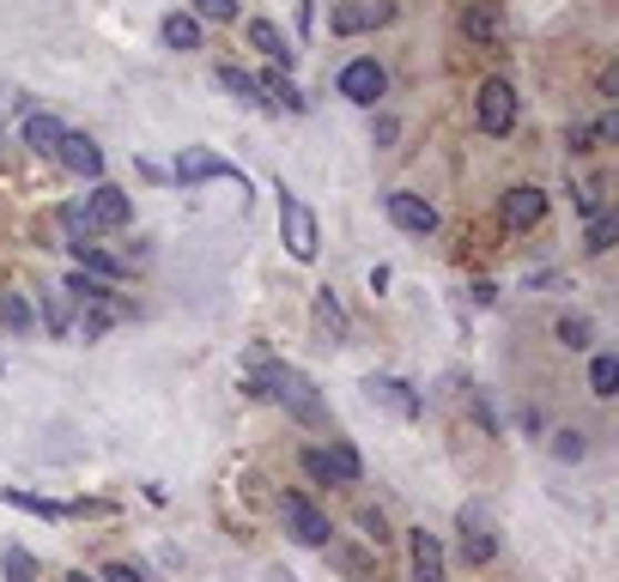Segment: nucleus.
<instances>
[{"label": "nucleus", "mask_w": 619, "mask_h": 582, "mask_svg": "<svg viewBox=\"0 0 619 582\" xmlns=\"http://www.w3.org/2000/svg\"><path fill=\"white\" fill-rule=\"evenodd\" d=\"M613 237H619V218H613V213L589 218V255H608V249H613Z\"/></svg>", "instance_id": "34"}, {"label": "nucleus", "mask_w": 619, "mask_h": 582, "mask_svg": "<svg viewBox=\"0 0 619 582\" xmlns=\"http://www.w3.org/2000/svg\"><path fill=\"white\" fill-rule=\"evenodd\" d=\"M250 395H267V400H280V407L292 412L298 425H328V400L316 395V382L304 377V370H292V365H274L267 358V346H255L250 353Z\"/></svg>", "instance_id": "1"}, {"label": "nucleus", "mask_w": 619, "mask_h": 582, "mask_svg": "<svg viewBox=\"0 0 619 582\" xmlns=\"http://www.w3.org/2000/svg\"><path fill=\"white\" fill-rule=\"evenodd\" d=\"M61 292H73V304H115V286H110V279L80 274V267L68 274V286H61Z\"/></svg>", "instance_id": "27"}, {"label": "nucleus", "mask_w": 619, "mask_h": 582, "mask_svg": "<svg viewBox=\"0 0 619 582\" xmlns=\"http://www.w3.org/2000/svg\"><path fill=\"white\" fill-rule=\"evenodd\" d=\"M262 98H267V110H286V115H304L310 110V98L286 80V73H267V80H262Z\"/></svg>", "instance_id": "23"}, {"label": "nucleus", "mask_w": 619, "mask_h": 582, "mask_svg": "<svg viewBox=\"0 0 619 582\" xmlns=\"http://www.w3.org/2000/svg\"><path fill=\"white\" fill-rule=\"evenodd\" d=\"M552 340H559L565 353H589V346H596V321L577 316V309H565V316L552 321Z\"/></svg>", "instance_id": "22"}, {"label": "nucleus", "mask_w": 619, "mask_h": 582, "mask_svg": "<svg viewBox=\"0 0 619 582\" xmlns=\"http://www.w3.org/2000/svg\"><path fill=\"white\" fill-rule=\"evenodd\" d=\"M474 122H480V134L505 140L516 127V85L510 80H480V92H474Z\"/></svg>", "instance_id": "6"}, {"label": "nucleus", "mask_w": 619, "mask_h": 582, "mask_svg": "<svg viewBox=\"0 0 619 582\" xmlns=\"http://www.w3.org/2000/svg\"><path fill=\"white\" fill-rule=\"evenodd\" d=\"M407 559H413V582H444V547L432 528H407Z\"/></svg>", "instance_id": "14"}, {"label": "nucleus", "mask_w": 619, "mask_h": 582, "mask_svg": "<svg viewBox=\"0 0 619 582\" xmlns=\"http://www.w3.org/2000/svg\"><path fill=\"white\" fill-rule=\"evenodd\" d=\"M456 528H461V564H493V552H498L493 515H486L480 503H468V510L456 515Z\"/></svg>", "instance_id": "10"}, {"label": "nucleus", "mask_w": 619, "mask_h": 582, "mask_svg": "<svg viewBox=\"0 0 619 582\" xmlns=\"http://www.w3.org/2000/svg\"><path fill=\"white\" fill-rule=\"evenodd\" d=\"M61 582H98V576H85V571H68V576H61Z\"/></svg>", "instance_id": "43"}, {"label": "nucleus", "mask_w": 619, "mask_h": 582, "mask_svg": "<svg viewBox=\"0 0 619 582\" xmlns=\"http://www.w3.org/2000/svg\"><path fill=\"white\" fill-rule=\"evenodd\" d=\"M589 395H596V400L619 395V358L613 353H596V365H589Z\"/></svg>", "instance_id": "28"}, {"label": "nucleus", "mask_w": 619, "mask_h": 582, "mask_svg": "<svg viewBox=\"0 0 619 582\" xmlns=\"http://www.w3.org/2000/svg\"><path fill=\"white\" fill-rule=\"evenodd\" d=\"M55 159L68 164L73 176H85V183H103V146H98L92 134H61Z\"/></svg>", "instance_id": "13"}, {"label": "nucleus", "mask_w": 619, "mask_h": 582, "mask_svg": "<svg viewBox=\"0 0 619 582\" xmlns=\"http://www.w3.org/2000/svg\"><path fill=\"white\" fill-rule=\"evenodd\" d=\"M24 297H31V309L43 316V328L55 334V340H68V334H73V309H68V297H61V286H37Z\"/></svg>", "instance_id": "17"}, {"label": "nucleus", "mask_w": 619, "mask_h": 582, "mask_svg": "<svg viewBox=\"0 0 619 582\" xmlns=\"http://www.w3.org/2000/svg\"><path fill=\"white\" fill-rule=\"evenodd\" d=\"M565 146H571V152H596V127L571 122V134H565Z\"/></svg>", "instance_id": "38"}, {"label": "nucleus", "mask_w": 619, "mask_h": 582, "mask_svg": "<svg viewBox=\"0 0 619 582\" xmlns=\"http://www.w3.org/2000/svg\"><path fill=\"white\" fill-rule=\"evenodd\" d=\"M365 395L377 400V407L402 412V419H419L425 412V400L413 395V382H402V377H365Z\"/></svg>", "instance_id": "15"}, {"label": "nucleus", "mask_w": 619, "mask_h": 582, "mask_svg": "<svg viewBox=\"0 0 619 582\" xmlns=\"http://www.w3.org/2000/svg\"><path fill=\"white\" fill-rule=\"evenodd\" d=\"M176 183L183 188H195V183H237L243 188V171L231 159H219V152H206V146H183L176 152Z\"/></svg>", "instance_id": "7"}, {"label": "nucleus", "mask_w": 619, "mask_h": 582, "mask_svg": "<svg viewBox=\"0 0 619 582\" xmlns=\"http://www.w3.org/2000/svg\"><path fill=\"white\" fill-rule=\"evenodd\" d=\"M316 321H322V328H328V340H346V334H353V328H346V309H341V297H334L328 286L316 292Z\"/></svg>", "instance_id": "29"}, {"label": "nucleus", "mask_w": 619, "mask_h": 582, "mask_svg": "<svg viewBox=\"0 0 619 582\" xmlns=\"http://www.w3.org/2000/svg\"><path fill=\"white\" fill-rule=\"evenodd\" d=\"M468 297H474V304H498V286H493V279H474V286H468Z\"/></svg>", "instance_id": "40"}, {"label": "nucleus", "mask_w": 619, "mask_h": 582, "mask_svg": "<svg viewBox=\"0 0 619 582\" xmlns=\"http://www.w3.org/2000/svg\"><path fill=\"white\" fill-rule=\"evenodd\" d=\"M61 134H68V127H61V122H55V115H49V110L24 115V146H31V152H43V159H55Z\"/></svg>", "instance_id": "21"}, {"label": "nucleus", "mask_w": 619, "mask_h": 582, "mask_svg": "<svg viewBox=\"0 0 619 582\" xmlns=\"http://www.w3.org/2000/svg\"><path fill=\"white\" fill-rule=\"evenodd\" d=\"M274 194H280V231H286L292 262H316V249H322V225H316V213H310V206H304L286 183H280Z\"/></svg>", "instance_id": "2"}, {"label": "nucleus", "mask_w": 619, "mask_h": 582, "mask_svg": "<svg viewBox=\"0 0 619 582\" xmlns=\"http://www.w3.org/2000/svg\"><path fill=\"white\" fill-rule=\"evenodd\" d=\"M334 92L346 103H358V110H377V98L389 92V73H383L377 55H353L341 73H334Z\"/></svg>", "instance_id": "3"}, {"label": "nucleus", "mask_w": 619, "mask_h": 582, "mask_svg": "<svg viewBox=\"0 0 619 582\" xmlns=\"http://www.w3.org/2000/svg\"><path fill=\"white\" fill-rule=\"evenodd\" d=\"M0 571H7V582H37V559L24 547H7L0 552Z\"/></svg>", "instance_id": "32"}, {"label": "nucleus", "mask_w": 619, "mask_h": 582, "mask_svg": "<svg viewBox=\"0 0 619 582\" xmlns=\"http://www.w3.org/2000/svg\"><path fill=\"white\" fill-rule=\"evenodd\" d=\"M80 213L92 218L98 237H103V231H128V225H134V201H128L115 183H92V194L80 201Z\"/></svg>", "instance_id": "8"}, {"label": "nucleus", "mask_w": 619, "mask_h": 582, "mask_svg": "<svg viewBox=\"0 0 619 582\" xmlns=\"http://www.w3.org/2000/svg\"><path fill=\"white\" fill-rule=\"evenodd\" d=\"M358 522H365V540H377V547H383V540H389V528H383V515H377V510H365V515H358Z\"/></svg>", "instance_id": "39"}, {"label": "nucleus", "mask_w": 619, "mask_h": 582, "mask_svg": "<svg viewBox=\"0 0 619 582\" xmlns=\"http://www.w3.org/2000/svg\"><path fill=\"white\" fill-rule=\"evenodd\" d=\"M115 316H122L115 304H80V334L85 340H103V334L115 328Z\"/></svg>", "instance_id": "30"}, {"label": "nucleus", "mask_w": 619, "mask_h": 582, "mask_svg": "<svg viewBox=\"0 0 619 582\" xmlns=\"http://www.w3.org/2000/svg\"><path fill=\"white\" fill-rule=\"evenodd\" d=\"M383 213H389V225L407 231V237H432V231H437V206L425 201V194H413V188L383 194Z\"/></svg>", "instance_id": "9"}, {"label": "nucleus", "mask_w": 619, "mask_h": 582, "mask_svg": "<svg viewBox=\"0 0 619 582\" xmlns=\"http://www.w3.org/2000/svg\"><path fill=\"white\" fill-rule=\"evenodd\" d=\"M298 461H304L310 480H322V486H358V480H365V461H358V449L341 443V437H334L328 449H304Z\"/></svg>", "instance_id": "4"}, {"label": "nucleus", "mask_w": 619, "mask_h": 582, "mask_svg": "<svg viewBox=\"0 0 619 582\" xmlns=\"http://www.w3.org/2000/svg\"><path fill=\"white\" fill-rule=\"evenodd\" d=\"M189 19H201V24H231V19H237V0H195V7H189Z\"/></svg>", "instance_id": "33"}, {"label": "nucleus", "mask_w": 619, "mask_h": 582, "mask_svg": "<svg viewBox=\"0 0 619 582\" xmlns=\"http://www.w3.org/2000/svg\"><path fill=\"white\" fill-rule=\"evenodd\" d=\"M0 328L19 334V340L37 328V309H31V297H24V292H0Z\"/></svg>", "instance_id": "24"}, {"label": "nucleus", "mask_w": 619, "mask_h": 582, "mask_svg": "<svg viewBox=\"0 0 619 582\" xmlns=\"http://www.w3.org/2000/svg\"><path fill=\"white\" fill-rule=\"evenodd\" d=\"M280 522H286V534L298 540V547H328L334 540V522L304 498V491H280Z\"/></svg>", "instance_id": "5"}, {"label": "nucleus", "mask_w": 619, "mask_h": 582, "mask_svg": "<svg viewBox=\"0 0 619 582\" xmlns=\"http://www.w3.org/2000/svg\"><path fill=\"white\" fill-rule=\"evenodd\" d=\"M395 134H402L395 115H377V122H371V146H395Z\"/></svg>", "instance_id": "37"}, {"label": "nucleus", "mask_w": 619, "mask_h": 582, "mask_svg": "<svg viewBox=\"0 0 619 582\" xmlns=\"http://www.w3.org/2000/svg\"><path fill=\"white\" fill-rule=\"evenodd\" d=\"M571 194H577V213H584V218L608 213V188H601V183H584V188H571Z\"/></svg>", "instance_id": "36"}, {"label": "nucleus", "mask_w": 619, "mask_h": 582, "mask_svg": "<svg viewBox=\"0 0 619 582\" xmlns=\"http://www.w3.org/2000/svg\"><path fill=\"white\" fill-rule=\"evenodd\" d=\"M98 582H140V571H134V564H103Z\"/></svg>", "instance_id": "41"}, {"label": "nucleus", "mask_w": 619, "mask_h": 582, "mask_svg": "<svg viewBox=\"0 0 619 582\" xmlns=\"http://www.w3.org/2000/svg\"><path fill=\"white\" fill-rule=\"evenodd\" d=\"M498 218H505V231H535L540 218H547V194H540L535 183H516V188H505Z\"/></svg>", "instance_id": "12"}, {"label": "nucleus", "mask_w": 619, "mask_h": 582, "mask_svg": "<svg viewBox=\"0 0 619 582\" xmlns=\"http://www.w3.org/2000/svg\"><path fill=\"white\" fill-rule=\"evenodd\" d=\"M61 231H68V249H73V243H98V231H92V218H85L80 213V201H73V206H61Z\"/></svg>", "instance_id": "31"}, {"label": "nucleus", "mask_w": 619, "mask_h": 582, "mask_svg": "<svg viewBox=\"0 0 619 582\" xmlns=\"http://www.w3.org/2000/svg\"><path fill=\"white\" fill-rule=\"evenodd\" d=\"M159 37H164V49H201V19H189V12H164V24H159Z\"/></svg>", "instance_id": "25"}, {"label": "nucleus", "mask_w": 619, "mask_h": 582, "mask_svg": "<svg viewBox=\"0 0 619 582\" xmlns=\"http://www.w3.org/2000/svg\"><path fill=\"white\" fill-rule=\"evenodd\" d=\"M310 24H316V0H298V31L310 37Z\"/></svg>", "instance_id": "42"}, {"label": "nucleus", "mask_w": 619, "mask_h": 582, "mask_svg": "<svg viewBox=\"0 0 619 582\" xmlns=\"http://www.w3.org/2000/svg\"><path fill=\"white\" fill-rule=\"evenodd\" d=\"M552 456H559V461H584L589 456V431H552Z\"/></svg>", "instance_id": "35"}, {"label": "nucleus", "mask_w": 619, "mask_h": 582, "mask_svg": "<svg viewBox=\"0 0 619 582\" xmlns=\"http://www.w3.org/2000/svg\"><path fill=\"white\" fill-rule=\"evenodd\" d=\"M219 85H225V92L237 98V103H250V110H267L262 80H255V73H243V68H231V61H225V68H219Z\"/></svg>", "instance_id": "26"}, {"label": "nucleus", "mask_w": 619, "mask_h": 582, "mask_svg": "<svg viewBox=\"0 0 619 582\" xmlns=\"http://www.w3.org/2000/svg\"><path fill=\"white\" fill-rule=\"evenodd\" d=\"M461 31H468L474 43H486V49L505 43V19H498L493 0H468V7H461Z\"/></svg>", "instance_id": "16"}, {"label": "nucleus", "mask_w": 619, "mask_h": 582, "mask_svg": "<svg viewBox=\"0 0 619 582\" xmlns=\"http://www.w3.org/2000/svg\"><path fill=\"white\" fill-rule=\"evenodd\" d=\"M250 43H255V49H262V55H267V61H280V73H286V68H292V61H298V49H292V37H286V31H280V24H274V19H250Z\"/></svg>", "instance_id": "18"}, {"label": "nucleus", "mask_w": 619, "mask_h": 582, "mask_svg": "<svg viewBox=\"0 0 619 582\" xmlns=\"http://www.w3.org/2000/svg\"><path fill=\"white\" fill-rule=\"evenodd\" d=\"M389 19H395L389 0H341L334 19H328V31L334 37H358V31H377V24H389Z\"/></svg>", "instance_id": "11"}, {"label": "nucleus", "mask_w": 619, "mask_h": 582, "mask_svg": "<svg viewBox=\"0 0 619 582\" xmlns=\"http://www.w3.org/2000/svg\"><path fill=\"white\" fill-rule=\"evenodd\" d=\"M73 267H80V274H98V279H122L128 274V262H115L110 249H103V243H73Z\"/></svg>", "instance_id": "19"}, {"label": "nucleus", "mask_w": 619, "mask_h": 582, "mask_svg": "<svg viewBox=\"0 0 619 582\" xmlns=\"http://www.w3.org/2000/svg\"><path fill=\"white\" fill-rule=\"evenodd\" d=\"M0 503H12V510H24V515H43V522H68V515H73V503L37 498V491H19V486H7V491H0Z\"/></svg>", "instance_id": "20"}]
</instances>
